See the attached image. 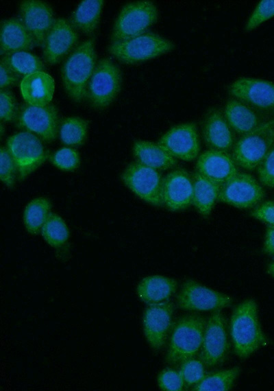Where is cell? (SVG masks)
Returning <instances> with one entry per match:
<instances>
[{
	"instance_id": "cell-1",
	"label": "cell",
	"mask_w": 274,
	"mask_h": 391,
	"mask_svg": "<svg viewBox=\"0 0 274 391\" xmlns=\"http://www.w3.org/2000/svg\"><path fill=\"white\" fill-rule=\"evenodd\" d=\"M95 38H90L79 45L66 58L61 69L64 91L74 102L86 99L88 82L97 64Z\"/></svg>"
},
{
	"instance_id": "cell-2",
	"label": "cell",
	"mask_w": 274,
	"mask_h": 391,
	"mask_svg": "<svg viewBox=\"0 0 274 391\" xmlns=\"http://www.w3.org/2000/svg\"><path fill=\"white\" fill-rule=\"evenodd\" d=\"M230 334L235 353L242 359L266 344V338L261 329L253 299H246L235 308L230 320Z\"/></svg>"
},
{
	"instance_id": "cell-3",
	"label": "cell",
	"mask_w": 274,
	"mask_h": 391,
	"mask_svg": "<svg viewBox=\"0 0 274 391\" xmlns=\"http://www.w3.org/2000/svg\"><path fill=\"white\" fill-rule=\"evenodd\" d=\"M175 46L171 40L156 33L147 32L127 40L110 43L108 51L119 61L133 64L168 53Z\"/></svg>"
},
{
	"instance_id": "cell-4",
	"label": "cell",
	"mask_w": 274,
	"mask_h": 391,
	"mask_svg": "<svg viewBox=\"0 0 274 391\" xmlns=\"http://www.w3.org/2000/svg\"><path fill=\"white\" fill-rule=\"evenodd\" d=\"M206 324V320L199 314L181 318L171 333L166 362L174 364L194 357L201 349Z\"/></svg>"
},
{
	"instance_id": "cell-5",
	"label": "cell",
	"mask_w": 274,
	"mask_h": 391,
	"mask_svg": "<svg viewBox=\"0 0 274 391\" xmlns=\"http://www.w3.org/2000/svg\"><path fill=\"white\" fill-rule=\"evenodd\" d=\"M274 143V118L235 141L232 156L238 167L246 170L257 169Z\"/></svg>"
},
{
	"instance_id": "cell-6",
	"label": "cell",
	"mask_w": 274,
	"mask_h": 391,
	"mask_svg": "<svg viewBox=\"0 0 274 391\" xmlns=\"http://www.w3.org/2000/svg\"><path fill=\"white\" fill-rule=\"evenodd\" d=\"M158 18V8L151 1H136L126 3L115 19L110 43L123 41L147 32Z\"/></svg>"
},
{
	"instance_id": "cell-7",
	"label": "cell",
	"mask_w": 274,
	"mask_h": 391,
	"mask_svg": "<svg viewBox=\"0 0 274 391\" xmlns=\"http://www.w3.org/2000/svg\"><path fill=\"white\" fill-rule=\"evenodd\" d=\"M122 81L119 66L109 58L100 59L88 82L86 99L94 109L107 108L119 94Z\"/></svg>"
},
{
	"instance_id": "cell-8",
	"label": "cell",
	"mask_w": 274,
	"mask_h": 391,
	"mask_svg": "<svg viewBox=\"0 0 274 391\" xmlns=\"http://www.w3.org/2000/svg\"><path fill=\"white\" fill-rule=\"evenodd\" d=\"M5 147L16 166L19 181L25 180L49 157L42 141L27 131L9 137Z\"/></svg>"
},
{
	"instance_id": "cell-9",
	"label": "cell",
	"mask_w": 274,
	"mask_h": 391,
	"mask_svg": "<svg viewBox=\"0 0 274 391\" xmlns=\"http://www.w3.org/2000/svg\"><path fill=\"white\" fill-rule=\"evenodd\" d=\"M60 121L57 107L51 103L42 106L21 104L14 119L18 128L34 134L46 143L53 142L58 136Z\"/></svg>"
},
{
	"instance_id": "cell-10",
	"label": "cell",
	"mask_w": 274,
	"mask_h": 391,
	"mask_svg": "<svg viewBox=\"0 0 274 391\" xmlns=\"http://www.w3.org/2000/svg\"><path fill=\"white\" fill-rule=\"evenodd\" d=\"M164 177L160 171L134 161L121 175V180L136 196L155 206H163L162 189Z\"/></svg>"
},
{
	"instance_id": "cell-11",
	"label": "cell",
	"mask_w": 274,
	"mask_h": 391,
	"mask_svg": "<svg viewBox=\"0 0 274 391\" xmlns=\"http://www.w3.org/2000/svg\"><path fill=\"white\" fill-rule=\"evenodd\" d=\"M264 197V191L251 174L238 171L221 185L218 200L240 209L251 208Z\"/></svg>"
},
{
	"instance_id": "cell-12",
	"label": "cell",
	"mask_w": 274,
	"mask_h": 391,
	"mask_svg": "<svg viewBox=\"0 0 274 391\" xmlns=\"http://www.w3.org/2000/svg\"><path fill=\"white\" fill-rule=\"evenodd\" d=\"M229 348L225 318L220 309L215 310L206 321L200 359L206 366L213 367L225 359Z\"/></svg>"
},
{
	"instance_id": "cell-13",
	"label": "cell",
	"mask_w": 274,
	"mask_h": 391,
	"mask_svg": "<svg viewBox=\"0 0 274 391\" xmlns=\"http://www.w3.org/2000/svg\"><path fill=\"white\" fill-rule=\"evenodd\" d=\"M179 308L189 311H215L228 307L230 296L191 279L186 281L177 296Z\"/></svg>"
},
{
	"instance_id": "cell-14",
	"label": "cell",
	"mask_w": 274,
	"mask_h": 391,
	"mask_svg": "<svg viewBox=\"0 0 274 391\" xmlns=\"http://www.w3.org/2000/svg\"><path fill=\"white\" fill-rule=\"evenodd\" d=\"M158 143L171 156L184 161L198 158L200 151L197 126L192 122L173 126L159 139Z\"/></svg>"
},
{
	"instance_id": "cell-15",
	"label": "cell",
	"mask_w": 274,
	"mask_h": 391,
	"mask_svg": "<svg viewBox=\"0 0 274 391\" xmlns=\"http://www.w3.org/2000/svg\"><path fill=\"white\" fill-rule=\"evenodd\" d=\"M234 98L262 111L274 112V83L266 80L242 77L228 88Z\"/></svg>"
},
{
	"instance_id": "cell-16",
	"label": "cell",
	"mask_w": 274,
	"mask_h": 391,
	"mask_svg": "<svg viewBox=\"0 0 274 391\" xmlns=\"http://www.w3.org/2000/svg\"><path fill=\"white\" fill-rule=\"evenodd\" d=\"M78 40L77 29L70 21L64 18L55 19L42 47L45 62L49 65L58 63L73 51Z\"/></svg>"
},
{
	"instance_id": "cell-17",
	"label": "cell",
	"mask_w": 274,
	"mask_h": 391,
	"mask_svg": "<svg viewBox=\"0 0 274 391\" xmlns=\"http://www.w3.org/2000/svg\"><path fill=\"white\" fill-rule=\"evenodd\" d=\"M18 18L32 35L36 46L42 47L55 20L50 5L39 0L23 1L19 4Z\"/></svg>"
},
{
	"instance_id": "cell-18",
	"label": "cell",
	"mask_w": 274,
	"mask_h": 391,
	"mask_svg": "<svg viewBox=\"0 0 274 391\" xmlns=\"http://www.w3.org/2000/svg\"><path fill=\"white\" fill-rule=\"evenodd\" d=\"M174 307L169 301L149 304L142 316L143 331L150 346L155 351L165 343L173 322Z\"/></svg>"
},
{
	"instance_id": "cell-19",
	"label": "cell",
	"mask_w": 274,
	"mask_h": 391,
	"mask_svg": "<svg viewBox=\"0 0 274 391\" xmlns=\"http://www.w3.org/2000/svg\"><path fill=\"white\" fill-rule=\"evenodd\" d=\"M192 178L186 170L176 169L163 179L162 198L163 206L172 211L188 208L192 204Z\"/></svg>"
},
{
	"instance_id": "cell-20",
	"label": "cell",
	"mask_w": 274,
	"mask_h": 391,
	"mask_svg": "<svg viewBox=\"0 0 274 391\" xmlns=\"http://www.w3.org/2000/svg\"><path fill=\"white\" fill-rule=\"evenodd\" d=\"M202 134L210 150L228 152L235 143L232 128L223 112L216 108L207 112L202 123Z\"/></svg>"
},
{
	"instance_id": "cell-21",
	"label": "cell",
	"mask_w": 274,
	"mask_h": 391,
	"mask_svg": "<svg viewBox=\"0 0 274 391\" xmlns=\"http://www.w3.org/2000/svg\"><path fill=\"white\" fill-rule=\"evenodd\" d=\"M237 167L232 154L210 149L200 154L196 163L197 172L220 185L236 174Z\"/></svg>"
},
{
	"instance_id": "cell-22",
	"label": "cell",
	"mask_w": 274,
	"mask_h": 391,
	"mask_svg": "<svg viewBox=\"0 0 274 391\" xmlns=\"http://www.w3.org/2000/svg\"><path fill=\"white\" fill-rule=\"evenodd\" d=\"M20 91L25 103L36 106H46L53 99L54 80L45 71L36 72L22 78Z\"/></svg>"
},
{
	"instance_id": "cell-23",
	"label": "cell",
	"mask_w": 274,
	"mask_h": 391,
	"mask_svg": "<svg viewBox=\"0 0 274 391\" xmlns=\"http://www.w3.org/2000/svg\"><path fill=\"white\" fill-rule=\"evenodd\" d=\"M35 45L34 38L18 18L12 17L1 22L0 54L29 51Z\"/></svg>"
},
{
	"instance_id": "cell-24",
	"label": "cell",
	"mask_w": 274,
	"mask_h": 391,
	"mask_svg": "<svg viewBox=\"0 0 274 391\" xmlns=\"http://www.w3.org/2000/svg\"><path fill=\"white\" fill-rule=\"evenodd\" d=\"M223 115L232 130L241 135L251 132L262 123L260 117L251 106L235 98L227 101Z\"/></svg>"
},
{
	"instance_id": "cell-25",
	"label": "cell",
	"mask_w": 274,
	"mask_h": 391,
	"mask_svg": "<svg viewBox=\"0 0 274 391\" xmlns=\"http://www.w3.org/2000/svg\"><path fill=\"white\" fill-rule=\"evenodd\" d=\"M133 156L136 162L158 171L176 166V158L167 153L158 143L136 140L132 146Z\"/></svg>"
},
{
	"instance_id": "cell-26",
	"label": "cell",
	"mask_w": 274,
	"mask_h": 391,
	"mask_svg": "<svg viewBox=\"0 0 274 391\" xmlns=\"http://www.w3.org/2000/svg\"><path fill=\"white\" fill-rule=\"evenodd\" d=\"M175 279L160 275L143 278L138 283L136 293L141 301L147 304L159 303L168 300L175 292Z\"/></svg>"
},
{
	"instance_id": "cell-27",
	"label": "cell",
	"mask_w": 274,
	"mask_h": 391,
	"mask_svg": "<svg viewBox=\"0 0 274 391\" xmlns=\"http://www.w3.org/2000/svg\"><path fill=\"white\" fill-rule=\"evenodd\" d=\"M192 178V204L203 216H208L218 200L221 185L196 171Z\"/></svg>"
},
{
	"instance_id": "cell-28",
	"label": "cell",
	"mask_w": 274,
	"mask_h": 391,
	"mask_svg": "<svg viewBox=\"0 0 274 391\" xmlns=\"http://www.w3.org/2000/svg\"><path fill=\"white\" fill-rule=\"evenodd\" d=\"M103 3V0L82 1L71 14V23L77 30L92 34L99 23Z\"/></svg>"
},
{
	"instance_id": "cell-29",
	"label": "cell",
	"mask_w": 274,
	"mask_h": 391,
	"mask_svg": "<svg viewBox=\"0 0 274 391\" xmlns=\"http://www.w3.org/2000/svg\"><path fill=\"white\" fill-rule=\"evenodd\" d=\"M51 203L47 198L38 197L29 202L23 215V224L27 233L33 235L40 233L51 213Z\"/></svg>"
},
{
	"instance_id": "cell-30",
	"label": "cell",
	"mask_w": 274,
	"mask_h": 391,
	"mask_svg": "<svg viewBox=\"0 0 274 391\" xmlns=\"http://www.w3.org/2000/svg\"><path fill=\"white\" fill-rule=\"evenodd\" d=\"M1 61L20 76L45 71V64L41 59L29 51H19L6 54Z\"/></svg>"
},
{
	"instance_id": "cell-31",
	"label": "cell",
	"mask_w": 274,
	"mask_h": 391,
	"mask_svg": "<svg viewBox=\"0 0 274 391\" xmlns=\"http://www.w3.org/2000/svg\"><path fill=\"white\" fill-rule=\"evenodd\" d=\"M88 121L79 117H67L60 121L58 136L66 146H79L86 140Z\"/></svg>"
},
{
	"instance_id": "cell-32",
	"label": "cell",
	"mask_w": 274,
	"mask_h": 391,
	"mask_svg": "<svg viewBox=\"0 0 274 391\" xmlns=\"http://www.w3.org/2000/svg\"><path fill=\"white\" fill-rule=\"evenodd\" d=\"M240 372L239 367L219 370L206 375L203 379L193 386L195 391L229 390Z\"/></svg>"
},
{
	"instance_id": "cell-33",
	"label": "cell",
	"mask_w": 274,
	"mask_h": 391,
	"mask_svg": "<svg viewBox=\"0 0 274 391\" xmlns=\"http://www.w3.org/2000/svg\"><path fill=\"white\" fill-rule=\"evenodd\" d=\"M45 241L51 247L60 248L69 239V230L64 220L59 215L51 213L41 229Z\"/></svg>"
},
{
	"instance_id": "cell-34",
	"label": "cell",
	"mask_w": 274,
	"mask_h": 391,
	"mask_svg": "<svg viewBox=\"0 0 274 391\" xmlns=\"http://www.w3.org/2000/svg\"><path fill=\"white\" fill-rule=\"evenodd\" d=\"M51 164L58 169L64 171H73L80 165L78 152L71 147H62L49 156Z\"/></svg>"
},
{
	"instance_id": "cell-35",
	"label": "cell",
	"mask_w": 274,
	"mask_h": 391,
	"mask_svg": "<svg viewBox=\"0 0 274 391\" xmlns=\"http://www.w3.org/2000/svg\"><path fill=\"white\" fill-rule=\"evenodd\" d=\"M205 364L201 359L191 357L182 362L179 372L186 387L194 386L205 377Z\"/></svg>"
},
{
	"instance_id": "cell-36",
	"label": "cell",
	"mask_w": 274,
	"mask_h": 391,
	"mask_svg": "<svg viewBox=\"0 0 274 391\" xmlns=\"http://www.w3.org/2000/svg\"><path fill=\"white\" fill-rule=\"evenodd\" d=\"M274 17V0L260 1L248 19L245 29L250 32Z\"/></svg>"
},
{
	"instance_id": "cell-37",
	"label": "cell",
	"mask_w": 274,
	"mask_h": 391,
	"mask_svg": "<svg viewBox=\"0 0 274 391\" xmlns=\"http://www.w3.org/2000/svg\"><path fill=\"white\" fill-rule=\"evenodd\" d=\"M0 178L1 182L8 188H12L18 178L16 166L6 147L0 149Z\"/></svg>"
},
{
	"instance_id": "cell-38",
	"label": "cell",
	"mask_w": 274,
	"mask_h": 391,
	"mask_svg": "<svg viewBox=\"0 0 274 391\" xmlns=\"http://www.w3.org/2000/svg\"><path fill=\"white\" fill-rule=\"evenodd\" d=\"M159 388L165 391H181L185 386L179 371L166 368L162 370L158 377Z\"/></svg>"
},
{
	"instance_id": "cell-39",
	"label": "cell",
	"mask_w": 274,
	"mask_h": 391,
	"mask_svg": "<svg viewBox=\"0 0 274 391\" xmlns=\"http://www.w3.org/2000/svg\"><path fill=\"white\" fill-rule=\"evenodd\" d=\"M18 110L17 102L13 93L7 88L0 89L1 121H14Z\"/></svg>"
},
{
	"instance_id": "cell-40",
	"label": "cell",
	"mask_w": 274,
	"mask_h": 391,
	"mask_svg": "<svg viewBox=\"0 0 274 391\" xmlns=\"http://www.w3.org/2000/svg\"><path fill=\"white\" fill-rule=\"evenodd\" d=\"M260 183L267 187H274V143L257 167Z\"/></svg>"
},
{
	"instance_id": "cell-41",
	"label": "cell",
	"mask_w": 274,
	"mask_h": 391,
	"mask_svg": "<svg viewBox=\"0 0 274 391\" xmlns=\"http://www.w3.org/2000/svg\"><path fill=\"white\" fill-rule=\"evenodd\" d=\"M251 215L269 225H274V201H266L255 208Z\"/></svg>"
},
{
	"instance_id": "cell-42",
	"label": "cell",
	"mask_w": 274,
	"mask_h": 391,
	"mask_svg": "<svg viewBox=\"0 0 274 391\" xmlns=\"http://www.w3.org/2000/svg\"><path fill=\"white\" fill-rule=\"evenodd\" d=\"M20 75L0 61V88L5 89L18 82Z\"/></svg>"
},
{
	"instance_id": "cell-43",
	"label": "cell",
	"mask_w": 274,
	"mask_h": 391,
	"mask_svg": "<svg viewBox=\"0 0 274 391\" xmlns=\"http://www.w3.org/2000/svg\"><path fill=\"white\" fill-rule=\"evenodd\" d=\"M264 251L274 257V225L267 226L264 242Z\"/></svg>"
},
{
	"instance_id": "cell-44",
	"label": "cell",
	"mask_w": 274,
	"mask_h": 391,
	"mask_svg": "<svg viewBox=\"0 0 274 391\" xmlns=\"http://www.w3.org/2000/svg\"><path fill=\"white\" fill-rule=\"evenodd\" d=\"M267 272L274 277V261L268 265Z\"/></svg>"
},
{
	"instance_id": "cell-45",
	"label": "cell",
	"mask_w": 274,
	"mask_h": 391,
	"mask_svg": "<svg viewBox=\"0 0 274 391\" xmlns=\"http://www.w3.org/2000/svg\"><path fill=\"white\" fill-rule=\"evenodd\" d=\"M4 132H5V128H4L3 121H1V123H0V137H1V139H2V137H3Z\"/></svg>"
}]
</instances>
